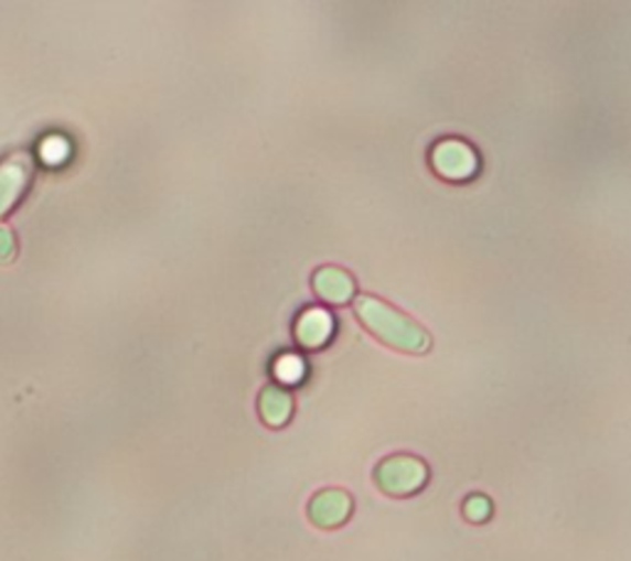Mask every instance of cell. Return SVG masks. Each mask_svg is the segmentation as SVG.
Segmentation results:
<instances>
[{
  "instance_id": "obj_8",
  "label": "cell",
  "mask_w": 631,
  "mask_h": 561,
  "mask_svg": "<svg viewBox=\"0 0 631 561\" xmlns=\"http://www.w3.org/2000/svg\"><path fill=\"white\" fill-rule=\"evenodd\" d=\"M293 414V397L279 385H269L259 395V417L271 429H281Z\"/></svg>"
},
{
  "instance_id": "obj_9",
  "label": "cell",
  "mask_w": 631,
  "mask_h": 561,
  "mask_svg": "<svg viewBox=\"0 0 631 561\" xmlns=\"http://www.w3.org/2000/svg\"><path fill=\"white\" fill-rule=\"evenodd\" d=\"M303 363L297 357V355H281L277 359V365H275V375L279 382L284 385H293V382H299V379L303 377Z\"/></svg>"
},
{
  "instance_id": "obj_3",
  "label": "cell",
  "mask_w": 631,
  "mask_h": 561,
  "mask_svg": "<svg viewBox=\"0 0 631 561\" xmlns=\"http://www.w3.org/2000/svg\"><path fill=\"white\" fill-rule=\"evenodd\" d=\"M429 165L447 183H467L479 171V155L464 141L441 139L429 151Z\"/></svg>"
},
{
  "instance_id": "obj_5",
  "label": "cell",
  "mask_w": 631,
  "mask_h": 561,
  "mask_svg": "<svg viewBox=\"0 0 631 561\" xmlns=\"http://www.w3.org/2000/svg\"><path fill=\"white\" fill-rule=\"evenodd\" d=\"M309 520L319 529H339L351 520L353 497L341 488H323L311 497Z\"/></svg>"
},
{
  "instance_id": "obj_11",
  "label": "cell",
  "mask_w": 631,
  "mask_h": 561,
  "mask_svg": "<svg viewBox=\"0 0 631 561\" xmlns=\"http://www.w3.org/2000/svg\"><path fill=\"white\" fill-rule=\"evenodd\" d=\"M18 257V239L13 229L0 227V263H10Z\"/></svg>"
},
{
  "instance_id": "obj_10",
  "label": "cell",
  "mask_w": 631,
  "mask_h": 561,
  "mask_svg": "<svg viewBox=\"0 0 631 561\" xmlns=\"http://www.w3.org/2000/svg\"><path fill=\"white\" fill-rule=\"evenodd\" d=\"M493 515V505L486 495H469L464 500V517L473 525H481L486 522L489 517Z\"/></svg>"
},
{
  "instance_id": "obj_4",
  "label": "cell",
  "mask_w": 631,
  "mask_h": 561,
  "mask_svg": "<svg viewBox=\"0 0 631 561\" xmlns=\"http://www.w3.org/2000/svg\"><path fill=\"white\" fill-rule=\"evenodd\" d=\"M33 158L25 151L10 153L0 161V219L10 215V209L25 195L30 180H33Z\"/></svg>"
},
{
  "instance_id": "obj_7",
  "label": "cell",
  "mask_w": 631,
  "mask_h": 561,
  "mask_svg": "<svg viewBox=\"0 0 631 561\" xmlns=\"http://www.w3.org/2000/svg\"><path fill=\"white\" fill-rule=\"evenodd\" d=\"M311 285L313 293L329 305H343L355 295V279L341 267H321L311 277Z\"/></svg>"
},
{
  "instance_id": "obj_1",
  "label": "cell",
  "mask_w": 631,
  "mask_h": 561,
  "mask_svg": "<svg viewBox=\"0 0 631 561\" xmlns=\"http://www.w3.org/2000/svg\"><path fill=\"white\" fill-rule=\"evenodd\" d=\"M353 313L367 333L377 337L383 345L393 347V350L423 355L429 350V345H432L429 333L423 325L393 309L391 303L375 299V295H357L353 303Z\"/></svg>"
},
{
  "instance_id": "obj_2",
  "label": "cell",
  "mask_w": 631,
  "mask_h": 561,
  "mask_svg": "<svg viewBox=\"0 0 631 561\" xmlns=\"http://www.w3.org/2000/svg\"><path fill=\"white\" fill-rule=\"evenodd\" d=\"M373 481L377 490L391 497H413L425 488L429 481V468L423 458L409 453H395L375 465Z\"/></svg>"
},
{
  "instance_id": "obj_6",
  "label": "cell",
  "mask_w": 631,
  "mask_h": 561,
  "mask_svg": "<svg viewBox=\"0 0 631 561\" xmlns=\"http://www.w3.org/2000/svg\"><path fill=\"white\" fill-rule=\"evenodd\" d=\"M335 321L329 311L307 309L293 323V337L303 350H319L333 337Z\"/></svg>"
}]
</instances>
